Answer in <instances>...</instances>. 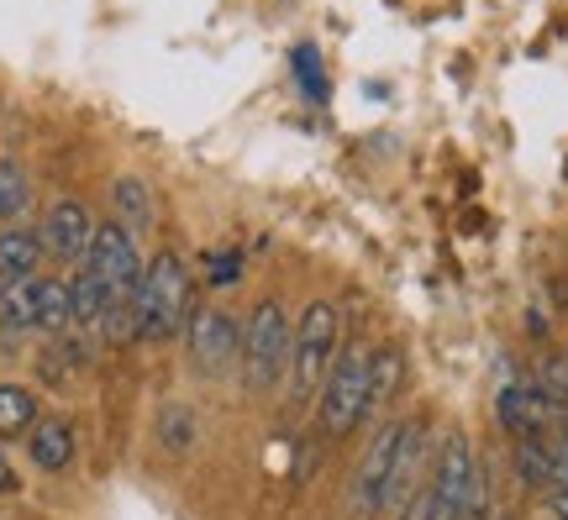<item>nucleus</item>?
Masks as SVG:
<instances>
[{
    "mask_svg": "<svg viewBox=\"0 0 568 520\" xmlns=\"http://www.w3.org/2000/svg\"><path fill=\"white\" fill-rule=\"evenodd\" d=\"M180 326H190V274L180 253L163 247L138 289V341H174Z\"/></svg>",
    "mask_w": 568,
    "mask_h": 520,
    "instance_id": "1",
    "label": "nucleus"
},
{
    "mask_svg": "<svg viewBox=\"0 0 568 520\" xmlns=\"http://www.w3.org/2000/svg\"><path fill=\"white\" fill-rule=\"evenodd\" d=\"M368 363H374V347L368 341H347L337 347V363L326 374L322 395H316V420H322L326 437H347L368 410Z\"/></svg>",
    "mask_w": 568,
    "mask_h": 520,
    "instance_id": "2",
    "label": "nucleus"
},
{
    "mask_svg": "<svg viewBox=\"0 0 568 520\" xmlns=\"http://www.w3.org/2000/svg\"><path fill=\"white\" fill-rule=\"evenodd\" d=\"M337 363V305L311 300L295 326V358H290V400L305 405L322 395L326 374Z\"/></svg>",
    "mask_w": 568,
    "mask_h": 520,
    "instance_id": "3",
    "label": "nucleus"
},
{
    "mask_svg": "<svg viewBox=\"0 0 568 520\" xmlns=\"http://www.w3.org/2000/svg\"><path fill=\"white\" fill-rule=\"evenodd\" d=\"M295 358V326L284 320L280 300H258L253 305V320H247V337H243V363H247V379L253 389H274L284 379V368Z\"/></svg>",
    "mask_w": 568,
    "mask_h": 520,
    "instance_id": "4",
    "label": "nucleus"
},
{
    "mask_svg": "<svg viewBox=\"0 0 568 520\" xmlns=\"http://www.w3.org/2000/svg\"><path fill=\"white\" fill-rule=\"evenodd\" d=\"M90 268L101 274V284L111 289V305H138V289H142V274L148 263L138 253V237L122 232L116 221H101L95 226V242H90Z\"/></svg>",
    "mask_w": 568,
    "mask_h": 520,
    "instance_id": "5",
    "label": "nucleus"
},
{
    "mask_svg": "<svg viewBox=\"0 0 568 520\" xmlns=\"http://www.w3.org/2000/svg\"><path fill=\"white\" fill-rule=\"evenodd\" d=\"M479 479V462H474V447L468 437H453L443 441V458H437V473L432 483L422 489V504H426V520H464L468 510V489Z\"/></svg>",
    "mask_w": 568,
    "mask_h": 520,
    "instance_id": "6",
    "label": "nucleus"
},
{
    "mask_svg": "<svg viewBox=\"0 0 568 520\" xmlns=\"http://www.w3.org/2000/svg\"><path fill=\"white\" fill-rule=\"evenodd\" d=\"M400 437H406V420H389L374 431L364 462H358V479H353V510L358 516H379L389 504V479H395V452H400Z\"/></svg>",
    "mask_w": 568,
    "mask_h": 520,
    "instance_id": "7",
    "label": "nucleus"
},
{
    "mask_svg": "<svg viewBox=\"0 0 568 520\" xmlns=\"http://www.w3.org/2000/svg\"><path fill=\"white\" fill-rule=\"evenodd\" d=\"M184 337H190V363L201 374H211V379L243 358V326L232 316H222V310H190Z\"/></svg>",
    "mask_w": 568,
    "mask_h": 520,
    "instance_id": "8",
    "label": "nucleus"
},
{
    "mask_svg": "<svg viewBox=\"0 0 568 520\" xmlns=\"http://www.w3.org/2000/svg\"><path fill=\"white\" fill-rule=\"evenodd\" d=\"M95 226H101V221L90 216L84 201H59L48 216H42L38 237L59 263H84L90 258V242H95Z\"/></svg>",
    "mask_w": 568,
    "mask_h": 520,
    "instance_id": "9",
    "label": "nucleus"
},
{
    "mask_svg": "<svg viewBox=\"0 0 568 520\" xmlns=\"http://www.w3.org/2000/svg\"><path fill=\"white\" fill-rule=\"evenodd\" d=\"M548 416H552V405H548V395L537 389V379H531V384H506V389L495 395V420H500L516 441H521V437H542Z\"/></svg>",
    "mask_w": 568,
    "mask_h": 520,
    "instance_id": "10",
    "label": "nucleus"
},
{
    "mask_svg": "<svg viewBox=\"0 0 568 520\" xmlns=\"http://www.w3.org/2000/svg\"><path fill=\"white\" fill-rule=\"evenodd\" d=\"M42 237L27 232V226H6L0 232V289L21 279H38V263H42Z\"/></svg>",
    "mask_w": 568,
    "mask_h": 520,
    "instance_id": "11",
    "label": "nucleus"
},
{
    "mask_svg": "<svg viewBox=\"0 0 568 520\" xmlns=\"http://www.w3.org/2000/svg\"><path fill=\"white\" fill-rule=\"evenodd\" d=\"M27 452H32V468L42 473H63L69 462H74V426L69 420H38L32 431H27Z\"/></svg>",
    "mask_w": 568,
    "mask_h": 520,
    "instance_id": "12",
    "label": "nucleus"
},
{
    "mask_svg": "<svg viewBox=\"0 0 568 520\" xmlns=\"http://www.w3.org/2000/svg\"><path fill=\"white\" fill-rule=\"evenodd\" d=\"M400 379H406V358H400V347L385 341V347H374V363H368V416H379L395 395H400Z\"/></svg>",
    "mask_w": 568,
    "mask_h": 520,
    "instance_id": "13",
    "label": "nucleus"
},
{
    "mask_svg": "<svg viewBox=\"0 0 568 520\" xmlns=\"http://www.w3.org/2000/svg\"><path fill=\"white\" fill-rule=\"evenodd\" d=\"M111 205H116V226L132 232V237H142V232L153 226V195H148V184L132 180V174L111 184Z\"/></svg>",
    "mask_w": 568,
    "mask_h": 520,
    "instance_id": "14",
    "label": "nucleus"
},
{
    "mask_svg": "<svg viewBox=\"0 0 568 520\" xmlns=\"http://www.w3.org/2000/svg\"><path fill=\"white\" fill-rule=\"evenodd\" d=\"M0 332L6 337L38 332V279H21L0 289Z\"/></svg>",
    "mask_w": 568,
    "mask_h": 520,
    "instance_id": "15",
    "label": "nucleus"
},
{
    "mask_svg": "<svg viewBox=\"0 0 568 520\" xmlns=\"http://www.w3.org/2000/svg\"><path fill=\"white\" fill-rule=\"evenodd\" d=\"M69 295H74V326H101L105 305H111V289L101 284V274H95L90 263H80V268H74Z\"/></svg>",
    "mask_w": 568,
    "mask_h": 520,
    "instance_id": "16",
    "label": "nucleus"
},
{
    "mask_svg": "<svg viewBox=\"0 0 568 520\" xmlns=\"http://www.w3.org/2000/svg\"><path fill=\"white\" fill-rule=\"evenodd\" d=\"M38 426V395L27 384H0V441L27 437Z\"/></svg>",
    "mask_w": 568,
    "mask_h": 520,
    "instance_id": "17",
    "label": "nucleus"
},
{
    "mask_svg": "<svg viewBox=\"0 0 568 520\" xmlns=\"http://www.w3.org/2000/svg\"><path fill=\"white\" fill-rule=\"evenodd\" d=\"M74 326V295L69 279H38V332H69Z\"/></svg>",
    "mask_w": 568,
    "mask_h": 520,
    "instance_id": "18",
    "label": "nucleus"
},
{
    "mask_svg": "<svg viewBox=\"0 0 568 520\" xmlns=\"http://www.w3.org/2000/svg\"><path fill=\"white\" fill-rule=\"evenodd\" d=\"M32 211V180L21 159H0V221H21Z\"/></svg>",
    "mask_w": 568,
    "mask_h": 520,
    "instance_id": "19",
    "label": "nucleus"
},
{
    "mask_svg": "<svg viewBox=\"0 0 568 520\" xmlns=\"http://www.w3.org/2000/svg\"><path fill=\"white\" fill-rule=\"evenodd\" d=\"M516 479L527 489H552V447H542L537 437L516 441Z\"/></svg>",
    "mask_w": 568,
    "mask_h": 520,
    "instance_id": "20",
    "label": "nucleus"
},
{
    "mask_svg": "<svg viewBox=\"0 0 568 520\" xmlns=\"http://www.w3.org/2000/svg\"><path fill=\"white\" fill-rule=\"evenodd\" d=\"M195 431H201V416L190 405H163L159 410V441L169 452H190L195 447Z\"/></svg>",
    "mask_w": 568,
    "mask_h": 520,
    "instance_id": "21",
    "label": "nucleus"
},
{
    "mask_svg": "<svg viewBox=\"0 0 568 520\" xmlns=\"http://www.w3.org/2000/svg\"><path fill=\"white\" fill-rule=\"evenodd\" d=\"M290 69H295V80H301V95L311 105H326V95H332V84H326V69H322V53L311 48V42H301L295 53H290Z\"/></svg>",
    "mask_w": 568,
    "mask_h": 520,
    "instance_id": "22",
    "label": "nucleus"
},
{
    "mask_svg": "<svg viewBox=\"0 0 568 520\" xmlns=\"http://www.w3.org/2000/svg\"><path fill=\"white\" fill-rule=\"evenodd\" d=\"M537 389L548 395L552 410H564L568 405V358H548L542 368H537Z\"/></svg>",
    "mask_w": 568,
    "mask_h": 520,
    "instance_id": "23",
    "label": "nucleus"
},
{
    "mask_svg": "<svg viewBox=\"0 0 568 520\" xmlns=\"http://www.w3.org/2000/svg\"><path fill=\"white\" fill-rule=\"evenodd\" d=\"M237 263H243L237 253H216V258H211V268H205V279H211V284H232L237 274H243Z\"/></svg>",
    "mask_w": 568,
    "mask_h": 520,
    "instance_id": "24",
    "label": "nucleus"
},
{
    "mask_svg": "<svg viewBox=\"0 0 568 520\" xmlns=\"http://www.w3.org/2000/svg\"><path fill=\"white\" fill-rule=\"evenodd\" d=\"M21 479H17V468H11V458L0 452V494H17Z\"/></svg>",
    "mask_w": 568,
    "mask_h": 520,
    "instance_id": "25",
    "label": "nucleus"
},
{
    "mask_svg": "<svg viewBox=\"0 0 568 520\" xmlns=\"http://www.w3.org/2000/svg\"><path fill=\"white\" fill-rule=\"evenodd\" d=\"M400 520H426V504H422V494H416V500L406 504V516H400Z\"/></svg>",
    "mask_w": 568,
    "mask_h": 520,
    "instance_id": "26",
    "label": "nucleus"
}]
</instances>
